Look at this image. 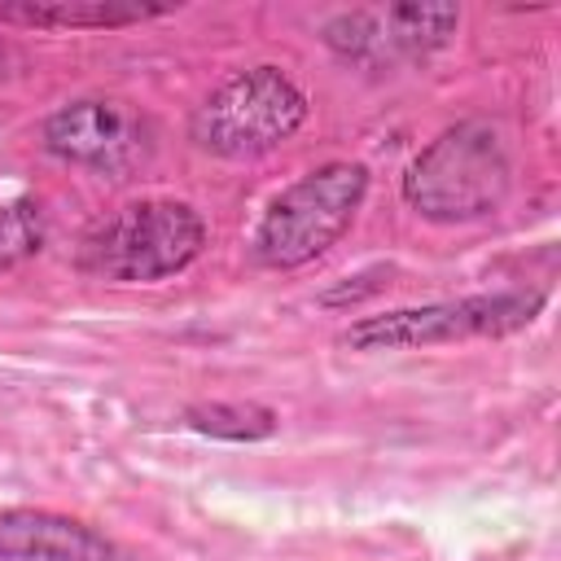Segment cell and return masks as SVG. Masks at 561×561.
Here are the masks:
<instances>
[{
    "mask_svg": "<svg viewBox=\"0 0 561 561\" xmlns=\"http://www.w3.org/2000/svg\"><path fill=\"white\" fill-rule=\"evenodd\" d=\"M0 561H114V543L66 513L0 508Z\"/></svg>",
    "mask_w": 561,
    "mask_h": 561,
    "instance_id": "cell-8",
    "label": "cell"
},
{
    "mask_svg": "<svg viewBox=\"0 0 561 561\" xmlns=\"http://www.w3.org/2000/svg\"><path fill=\"white\" fill-rule=\"evenodd\" d=\"M460 26L456 4H390V9H355L324 22V44L355 66H390L421 61L443 48Z\"/></svg>",
    "mask_w": 561,
    "mask_h": 561,
    "instance_id": "cell-7",
    "label": "cell"
},
{
    "mask_svg": "<svg viewBox=\"0 0 561 561\" xmlns=\"http://www.w3.org/2000/svg\"><path fill=\"white\" fill-rule=\"evenodd\" d=\"M44 149L101 180H127L153 158V123L118 96H79L57 105L44 127Z\"/></svg>",
    "mask_w": 561,
    "mask_h": 561,
    "instance_id": "cell-6",
    "label": "cell"
},
{
    "mask_svg": "<svg viewBox=\"0 0 561 561\" xmlns=\"http://www.w3.org/2000/svg\"><path fill=\"white\" fill-rule=\"evenodd\" d=\"M368 197V167L364 162H324L298 175L289 188H280L250 241V254L259 267L294 272L311 259H320L359 215Z\"/></svg>",
    "mask_w": 561,
    "mask_h": 561,
    "instance_id": "cell-4",
    "label": "cell"
},
{
    "mask_svg": "<svg viewBox=\"0 0 561 561\" xmlns=\"http://www.w3.org/2000/svg\"><path fill=\"white\" fill-rule=\"evenodd\" d=\"M513 158L486 118H465L438 131L403 171V202L430 224L486 219L508 202Z\"/></svg>",
    "mask_w": 561,
    "mask_h": 561,
    "instance_id": "cell-1",
    "label": "cell"
},
{
    "mask_svg": "<svg viewBox=\"0 0 561 561\" xmlns=\"http://www.w3.org/2000/svg\"><path fill=\"white\" fill-rule=\"evenodd\" d=\"M184 425L193 434L206 438H224V443H263L276 434V412L250 399H210V403H188L184 408Z\"/></svg>",
    "mask_w": 561,
    "mask_h": 561,
    "instance_id": "cell-10",
    "label": "cell"
},
{
    "mask_svg": "<svg viewBox=\"0 0 561 561\" xmlns=\"http://www.w3.org/2000/svg\"><path fill=\"white\" fill-rule=\"evenodd\" d=\"M44 245V210L35 197L0 202V272L26 263Z\"/></svg>",
    "mask_w": 561,
    "mask_h": 561,
    "instance_id": "cell-11",
    "label": "cell"
},
{
    "mask_svg": "<svg viewBox=\"0 0 561 561\" xmlns=\"http://www.w3.org/2000/svg\"><path fill=\"white\" fill-rule=\"evenodd\" d=\"M311 114L307 92L280 66H245L219 79L188 114V140L228 162H250L280 149Z\"/></svg>",
    "mask_w": 561,
    "mask_h": 561,
    "instance_id": "cell-3",
    "label": "cell"
},
{
    "mask_svg": "<svg viewBox=\"0 0 561 561\" xmlns=\"http://www.w3.org/2000/svg\"><path fill=\"white\" fill-rule=\"evenodd\" d=\"M171 4H123V0H13L0 4V22L35 31H118L145 18H162Z\"/></svg>",
    "mask_w": 561,
    "mask_h": 561,
    "instance_id": "cell-9",
    "label": "cell"
},
{
    "mask_svg": "<svg viewBox=\"0 0 561 561\" xmlns=\"http://www.w3.org/2000/svg\"><path fill=\"white\" fill-rule=\"evenodd\" d=\"M9 70V48H4V39H0V75Z\"/></svg>",
    "mask_w": 561,
    "mask_h": 561,
    "instance_id": "cell-12",
    "label": "cell"
},
{
    "mask_svg": "<svg viewBox=\"0 0 561 561\" xmlns=\"http://www.w3.org/2000/svg\"><path fill=\"white\" fill-rule=\"evenodd\" d=\"M548 307V289H500V294H469L425 307H394L381 316H359L342 346L351 351H416L443 346L465 337H508L526 329Z\"/></svg>",
    "mask_w": 561,
    "mask_h": 561,
    "instance_id": "cell-5",
    "label": "cell"
},
{
    "mask_svg": "<svg viewBox=\"0 0 561 561\" xmlns=\"http://www.w3.org/2000/svg\"><path fill=\"white\" fill-rule=\"evenodd\" d=\"M206 250V219L175 197H140L101 215L79 241V267L110 285H158Z\"/></svg>",
    "mask_w": 561,
    "mask_h": 561,
    "instance_id": "cell-2",
    "label": "cell"
}]
</instances>
